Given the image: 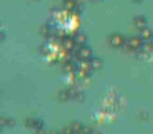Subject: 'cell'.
<instances>
[{"mask_svg":"<svg viewBox=\"0 0 153 134\" xmlns=\"http://www.w3.org/2000/svg\"><path fill=\"white\" fill-rule=\"evenodd\" d=\"M143 40L144 39L141 37H131L126 40L125 45H127V48L131 49V50H137V49L143 46V43H144Z\"/></svg>","mask_w":153,"mask_h":134,"instance_id":"1","label":"cell"},{"mask_svg":"<svg viewBox=\"0 0 153 134\" xmlns=\"http://www.w3.org/2000/svg\"><path fill=\"white\" fill-rule=\"evenodd\" d=\"M125 43H126V39H125V37L121 36V34H112V36L109 37V44H111L113 48L123 46Z\"/></svg>","mask_w":153,"mask_h":134,"instance_id":"2","label":"cell"},{"mask_svg":"<svg viewBox=\"0 0 153 134\" xmlns=\"http://www.w3.org/2000/svg\"><path fill=\"white\" fill-rule=\"evenodd\" d=\"M77 55L79 56V58L82 60H90L93 57V51L88 46H82L77 50Z\"/></svg>","mask_w":153,"mask_h":134,"instance_id":"3","label":"cell"},{"mask_svg":"<svg viewBox=\"0 0 153 134\" xmlns=\"http://www.w3.org/2000/svg\"><path fill=\"white\" fill-rule=\"evenodd\" d=\"M76 45H77V43H76V40H75V38L65 37L64 40H63V48H64L65 50H68V51H73V50H75Z\"/></svg>","mask_w":153,"mask_h":134,"instance_id":"4","label":"cell"},{"mask_svg":"<svg viewBox=\"0 0 153 134\" xmlns=\"http://www.w3.org/2000/svg\"><path fill=\"white\" fill-rule=\"evenodd\" d=\"M77 67L81 68V69H83V70H85V71H88V72L93 69L91 61H89V60H82V58H81V61L77 63Z\"/></svg>","mask_w":153,"mask_h":134,"instance_id":"5","label":"cell"},{"mask_svg":"<svg viewBox=\"0 0 153 134\" xmlns=\"http://www.w3.org/2000/svg\"><path fill=\"white\" fill-rule=\"evenodd\" d=\"M134 25H135L139 30L144 29V28L146 26V18H145V17H141V16L134 18Z\"/></svg>","mask_w":153,"mask_h":134,"instance_id":"6","label":"cell"},{"mask_svg":"<svg viewBox=\"0 0 153 134\" xmlns=\"http://www.w3.org/2000/svg\"><path fill=\"white\" fill-rule=\"evenodd\" d=\"M152 36H153V32L150 29H147V28H144V29L140 30V37H141L144 40H150Z\"/></svg>","mask_w":153,"mask_h":134,"instance_id":"7","label":"cell"},{"mask_svg":"<svg viewBox=\"0 0 153 134\" xmlns=\"http://www.w3.org/2000/svg\"><path fill=\"white\" fill-rule=\"evenodd\" d=\"M58 98H59V100L61 101H68L70 98H71V94H70L69 90H62V92H59Z\"/></svg>","mask_w":153,"mask_h":134,"instance_id":"8","label":"cell"},{"mask_svg":"<svg viewBox=\"0 0 153 134\" xmlns=\"http://www.w3.org/2000/svg\"><path fill=\"white\" fill-rule=\"evenodd\" d=\"M75 40H76L77 45H83L87 42V37H85V34H77L75 36Z\"/></svg>","mask_w":153,"mask_h":134,"instance_id":"9","label":"cell"},{"mask_svg":"<svg viewBox=\"0 0 153 134\" xmlns=\"http://www.w3.org/2000/svg\"><path fill=\"white\" fill-rule=\"evenodd\" d=\"M91 66L93 69H100L103 67V62L101 58H91Z\"/></svg>","mask_w":153,"mask_h":134,"instance_id":"10","label":"cell"},{"mask_svg":"<svg viewBox=\"0 0 153 134\" xmlns=\"http://www.w3.org/2000/svg\"><path fill=\"white\" fill-rule=\"evenodd\" d=\"M82 125L81 124H78V122H73L71 125H70V130H71V132L73 133H81L82 132Z\"/></svg>","mask_w":153,"mask_h":134,"instance_id":"11","label":"cell"},{"mask_svg":"<svg viewBox=\"0 0 153 134\" xmlns=\"http://www.w3.org/2000/svg\"><path fill=\"white\" fill-rule=\"evenodd\" d=\"M87 72H88V71H85V70H83V69H81V68H76V70H75L76 77L77 78H81V80H84V78L87 77Z\"/></svg>","mask_w":153,"mask_h":134,"instance_id":"12","label":"cell"},{"mask_svg":"<svg viewBox=\"0 0 153 134\" xmlns=\"http://www.w3.org/2000/svg\"><path fill=\"white\" fill-rule=\"evenodd\" d=\"M64 7L65 10H69V11H73L76 8V2L74 0H65L64 2Z\"/></svg>","mask_w":153,"mask_h":134,"instance_id":"13","label":"cell"},{"mask_svg":"<svg viewBox=\"0 0 153 134\" xmlns=\"http://www.w3.org/2000/svg\"><path fill=\"white\" fill-rule=\"evenodd\" d=\"M75 70H76L75 64H73V63H70V62L64 66V71H65V72H74Z\"/></svg>","mask_w":153,"mask_h":134,"instance_id":"14","label":"cell"},{"mask_svg":"<svg viewBox=\"0 0 153 134\" xmlns=\"http://www.w3.org/2000/svg\"><path fill=\"white\" fill-rule=\"evenodd\" d=\"M40 32H42V34H46L48 32H50V29H46L45 26H43L42 30H40Z\"/></svg>","mask_w":153,"mask_h":134,"instance_id":"15","label":"cell"},{"mask_svg":"<svg viewBox=\"0 0 153 134\" xmlns=\"http://www.w3.org/2000/svg\"><path fill=\"white\" fill-rule=\"evenodd\" d=\"M150 40H151V43H152V44H153V36H152V37H151V39H150Z\"/></svg>","mask_w":153,"mask_h":134,"instance_id":"16","label":"cell"},{"mask_svg":"<svg viewBox=\"0 0 153 134\" xmlns=\"http://www.w3.org/2000/svg\"><path fill=\"white\" fill-rule=\"evenodd\" d=\"M134 1H137V2H141L143 0H134Z\"/></svg>","mask_w":153,"mask_h":134,"instance_id":"17","label":"cell"}]
</instances>
